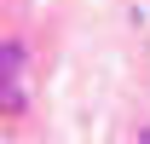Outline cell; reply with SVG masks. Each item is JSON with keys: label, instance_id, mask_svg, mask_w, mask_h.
Here are the masks:
<instances>
[{"label": "cell", "instance_id": "cell-1", "mask_svg": "<svg viewBox=\"0 0 150 144\" xmlns=\"http://www.w3.org/2000/svg\"><path fill=\"white\" fill-rule=\"evenodd\" d=\"M29 109V52L18 40L0 46V115H23Z\"/></svg>", "mask_w": 150, "mask_h": 144}]
</instances>
